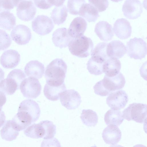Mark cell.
I'll return each instance as SVG.
<instances>
[{
  "label": "cell",
  "mask_w": 147,
  "mask_h": 147,
  "mask_svg": "<svg viewBox=\"0 0 147 147\" xmlns=\"http://www.w3.org/2000/svg\"><path fill=\"white\" fill-rule=\"evenodd\" d=\"M80 118L83 123L88 127H94L98 122L96 113L90 109H83Z\"/></svg>",
  "instance_id": "cell-32"
},
{
  "label": "cell",
  "mask_w": 147,
  "mask_h": 147,
  "mask_svg": "<svg viewBox=\"0 0 147 147\" xmlns=\"http://www.w3.org/2000/svg\"><path fill=\"white\" fill-rule=\"evenodd\" d=\"M16 24V18L13 13L8 11L0 12V28L10 30Z\"/></svg>",
  "instance_id": "cell-27"
},
{
  "label": "cell",
  "mask_w": 147,
  "mask_h": 147,
  "mask_svg": "<svg viewBox=\"0 0 147 147\" xmlns=\"http://www.w3.org/2000/svg\"><path fill=\"white\" fill-rule=\"evenodd\" d=\"M104 119L106 125H114L118 126L121 124L123 120L120 111L112 109L105 113Z\"/></svg>",
  "instance_id": "cell-28"
},
{
  "label": "cell",
  "mask_w": 147,
  "mask_h": 147,
  "mask_svg": "<svg viewBox=\"0 0 147 147\" xmlns=\"http://www.w3.org/2000/svg\"><path fill=\"white\" fill-rule=\"evenodd\" d=\"M94 32L100 40L105 42L111 40L114 36L112 26L105 21H100L96 24Z\"/></svg>",
  "instance_id": "cell-17"
},
{
  "label": "cell",
  "mask_w": 147,
  "mask_h": 147,
  "mask_svg": "<svg viewBox=\"0 0 147 147\" xmlns=\"http://www.w3.org/2000/svg\"><path fill=\"white\" fill-rule=\"evenodd\" d=\"M122 117L128 121L144 123L147 117V105L140 103L130 104L123 111Z\"/></svg>",
  "instance_id": "cell-3"
},
{
  "label": "cell",
  "mask_w": 147,
  "mask_h": 147,
  "mask_svg": "<svg viewBox=\"0 0 147 147\" xmlns=\"http://www.w3.org/2000/svg\"><path fill=\"white\" fill-rule=\"evenodd\" d=\"M102 137L106 144L115 145L121 140V132L117 125H109L103 130Z\"/></svg>",
  "instance_id": "cell-13"
},
{
  "label": "cell",
  "mask_w": 147,
  "mask_h": 147,
  "mask_svg": "<svg viewBox=\"0 0 147 147\" xmlns=\"http://www.w3.org/2000/svg\"><path fill=\"white\" fill-rule=\"evenodd\" d=\"M48 2L53 5L56 7L61 6L64 3L65 0H47Z\"/></svg>",
  "instance_id": "cell-41"
},
{
  "label": "cell",
  "mask_w": 147,
  "mask_h": 147,
  "mask_svg": "<svg viewBox=\"0 0 147 147\" xmlns=\"http://www.w3.org/2000/svg\"><path fill=\"white\" fill-rule=\"evenodd\" d=\"M34 31L38 34L44 36L49 33L53 30L54 25L51 19L47 16L38 15L32 22Z\"/></svg>",
  "instance_id": "cell-6"
},
{
  "label": "cell",
  "mask_w": 147,
  "mask_h": 147,
  "mask_svg": "<svg viewBox=\"0 0 147 147\" xmlns=\"http://www.w3.org/2000/svg\"><path fill=\"white\" fill-rule=\"evenodd\" d=\"M87 24L83 18L78 17L74 19L70 24L68 31L69 35L75 38L83 35L86 31Z\"/></svg>",
  "instance_id": "cell-20"
},
{
  "label": "cell",
  "mask_w": 147,
  "mask_h": 147,
  "mask_svg": "<svg viewBox=\"0 0 147 147\" xmlns=\"http://www.w3.org/2000/svg\"><path fill=\"white\" fill-rule=\"evenodd\" d=\"M24 72L28 77L41 78L45 72L44 65L37 60H32L28 62L24 68Z\"/></svg>",
  "instance_id": "cell-22"
},
{
  "label": "cell",
  "mask_w": 147,
  "mask_h": 147,
  "mask_svg": "<svg viewBox=\"0 0 147 147\" xmlns=\"http://www.w3.org/2000/svg\"><path fill=\"white\" fill-rule=\"evenodd\" d=\"M67 16V10L64 5L56 7L51 13V18L54 24L58 25L65 22Z\"/></svg>",
  "instance_id": "cell-31"
},
{
  "label": "cell",
  "mask_w": 147,
  "mask_h": 147,
  "mask_svg": "<svg viewBox=\"0 0 147 147\" xmlns=\"http://www.w3.org/2000/svg\"><path fill=\"white\" fill-rule=\"evenodd\" d=\"M59 98L62 105L68 109L78 108L82 102L80 94L73 89L66 90L61 92Z\"/></svg>",
  "instance_id": "cell-7"
},
{
  "label": "cell",
  "mask_w": 147,
  "mask_h": 147,
  "mask_svg": "<svg viewBox=\"0 0 147 147\" xmlns=\"http://www.w3.org/2000/svg\"><path fill=\"white\" fill-rule=\"evenodd\" d=\"M21 81L11 73L0 82V90L8 95L13 94L20 87Z\"/></svg>",
  "instance_id": "cell-14"
},
{
  "label": "cell",
  "mask_w": 147,
  "mask_h": 147,
  "mask_svg": "<svg viewBox=\"0 0 147 147\" xmlns=\"http://www.w3.org/2000/svg\"><path fill=\"white\" fill-rule=\"evenodd\" d=\"M85 3V0H68L67 7L69 12L72 15H78L80 8Z\"/></svg>",
  "instance_id": "cell-35"
},
{
  "label": "cell",
  "mask_w": 147,
  "mask_h": 147,
  "mask_svg": "<svg viewBox=\"0 0 147 147\" xmlns=\"http://www.w3.org/2000/svg\"><path fill=\"white\" fill-rule=\"evenodd\" d=\"M100 81L104 88L109 94L112 92L122 89L125 83L124 76L120 72L113 77L105 75L103 79Z\"/></svg>",
  "instance_id": "cell-10"
},
{
  "label": "cell",
  "mask_w": 147,
  "mask_h": 147,
  "mask_svg": "<svg viewBox=\"0 0 147 147\" xmlns=\"http://www.w3.org/2000/svg\"><path fill=\"white\" fill-rule=\"evenodd\" d=\"M73 38L69 35L67 29L65 28L56 30L52 35V41L55 45L60 48L66 47Z\"/></svg>",
  "instance_id": "cell-18"
},
{
  "label": "cell",
  "mask_w": 147,
  "mask_h": 147,
  "mask_svg": "<svg viewBox=\"0 0 147 147\" xmlns=\"http://www.w3.org/2000/svg\"><path fill=\"white\" fill-rule=\"evenodd\" d=\"M1 138L7 141H11L15 140L19 135V131L13 126L11 120L6 121L0 130Z\"/></svg>",
  "instance_id": "cell-26"
},
{
  "label": "cell",
  "mask_w": 147,
  "mask_h": 147,
  "mask_svg": "<svg viewBox=\"0 0 147 147\" xmlns=\"http://www.w3.org/2000/svg\"><path fill=\"white\" fill-rule=\"evenodd\" d=\"M126 48L128 55L135 59H141L147 54L146 43L141 38L130 39L127 43Z\"/></svg>",
  "instance_id": "cell-4"
},
{
  "label": "cell",
  "mask_w": 147,
  "mask_h": 147,
  "mask_svg": "<svg viewBox=\"0 0 147 147\" xmlns=\"http://www.w3.org/2000/svg\"><path fill=\"white\" fill-rule=\"evenodd\" d=\"M20 88L23 96L28 99H34L40 94L42 87L38 80L34 77H29L21 82Z\"/></svg>",
  "instance_id": "cell-5"
},
{
  "label": "cell",
  "mask_w": 147,
  "mask_h": 147,
  "mask_svg": "<svg viewBox=\"0 0 147 147\" xmlns=\"http://www.w3.org/2000/svg\"><path fill=\"white\" fill-rule=\"evenodd\" d=\"M24 132L26 136L35 139L43 138L45 134L44 128L40 122L28 126Z\"/></svg>",
  "instance_id": "cell-30"
},
{
  "label": "cell",
  "mask_w": 147,
  "mask_h": 147,
  "mask_svg": "<svg viewBox=\"0 0 147 147\" xmlns=\"http://www.w3.org/2000/svg\"><path fill=\"white\" fill-rule=\"evenodd\" d=\"M105 61L100 58L91 56L86 64L87 69L91 74L101 75L103 73L102 67Z\"/></svg>",
  "instance_id": "cell-29"
},
{
  "label": "cell",
  "mask_w": 147,
  "mask_h": 147,
  "mask_svg": "<svg viewBox=\"0 0 147 147\" xmlns=\"http://www.w3.org/2000/svg\"><path fill=\"white\" fill-rule=\"evenodd\" d=\"M67 68V65L62 59L57 58L52 61L46 68L45 76L46 82L64 83Z\"/></svg>",
  "instance_id": "cell-1"
},
{
  "label": "cell",
  "mask_w": 147,
  "mask_h": 147,
  "mask_svg": "<svg viewBox=\"0 0 147 147\" xmlns=\"http://www.w3.org/2000/svg\"><path fill=\"white\" fill-rule=\"evenodd\" d=\"M6 100L5 94L0 90V111L2 110V107L5 103Z\"/></svg>",
  "instance_id": "cell-40"
},
{
  "label": "cell",
  "mask_w": 147,
  "mask_h": 147,
  "mask_svg": "<svg viewBox=\"0 0 147 147\" xmlns=\"http://www.w3.org/2000/svg\"><path fill=\"white\" fill-rule=\"evenodd\" d=\"M108 43L105 42L98 43L95 47L91 54L94 56L105 61L109 57L107 55V46Z\"/></svg>",
  "instance_id": "cell-33"
},
{
  "label": "cell",
  "mask_w": 147,
  "mask_h": 147,
  "mask_svg": "<svg viewBox=\"0 0 147 147\" xmlns=\"http://www.w3.org/2000/svg\"><path fill=\"white\" fill-rule=\"evenodd\" d=\"M89 3L93 6L99 12L105 11L108 8V0H88Z\"/></svg>",
  "instance_id": "cell-37"
},
{
  "label": "cell",
  "mask_w": 147,
  "mask_h": 147,
  "mask_svg": "<svg viewBox=\"0 0 147 147\" xmlns=\"http://www.w3.org/2000/svg\"><path fill=\"white\" fill-rule=\"evenodd\" d=\"M106 52L109 57L119 59L125 55L127 50L126 47L123 42L119 40H114L107 44Z\"/></svg>",
  "instance_id": "cell-21"
},
{
  "label": "cell",
  "mask_w": 147,
  "mask_h": 147,
  "mask_svg": "<svg viewBox=\"0 0 147 147\" xmlns=\"http://www.w3.org/2000/svg\"><path fill=\"white\" fill-rule=\"evenodd\" d=\"M10 35L12 40L20 45L28 43L32 37L30 28L22 24L15 27L11 32Z\"/></svg>",
  "instance_id": "cell-11"
},
{
  "label": "cell",
  "mask_w": 147,
  "mask_h": 147,
  "mask_svg": "<svg viewBox=\"0 0 147 147\" xmlns=\"http://www.w3.org/2000/svg\"><path fill=\"white\" fill-rule=\"evenodd\" d=\"M121 68L119 60L116 58L109 57L104 63L103 72L108 77L114 76L119 72Z\"/></svg>",
  "instance_id": "cell-23"
},
{
  "label": "cell",
  "mask_w": 147,
  "mask_h": 147,
  "mask_svg": "<svg viewBox=\"0 0 147 147\" xmlns=\"http://www.w3.org/2000/svg\"><path fill=\"white\" fill-rule=\"evenodd\" d=\"M8 6L11 9L14 7L17 6L21 1L24 0H5Z\"/></svg>",
  "instance_id": "cell-39"
},
{
  "label": "cell",
  "mask_w": 147,
  "mask_h": 147,
  "mask_svg": "<svg viewBox=\"0 0 147 147\" xmlns=\"http://www.w3.org/2000/svg\"><path fill=\"white\" fill-rule=\"evenodd\" d=\"M9 35L4 30L0 29V51L8 48L11 43Z\"/></svg>",
  "instance_id": "cell-36"
},
{
  "label": "cell",
  "mask_w": 147,
  "mask_h": 147,
  "mask_svg": "<svg viewBox=\"0 0 147 147\" xmlns=\"http://www.w3.org/2000/svg\"><path fill=\"white\" fill-rule=\"evenodd\" d=\"M35 5L42 9H47L53 5L50 4L47 0H34Z\"/></svg>",
  "instance_id": "cell-38"
},
{
  "label": "cell",
  "mask_w": 147,
  "mask_h": 147,
  "mask_svg": "<svg viewBox=\"0 0 147 147\" xmlns=\"http://www.w3.org/2000/svg\"><path fill=\"white\" fill-rule=\"evenodd\" d=\"M5 116L4 112L0 111V128L4 124L5 122Z\"/></svg>",
  "instance_id": "cell-42"
},
{
  "label": "cell",
  "mask_w": 147,
  "mask_h": 147,
  "mask_svg": "<svg viewBox=\"0 0 147 147\" xmlns=\"http://www.w3.org/2000/svg\"><path fill=\"white\" fill-rule=\"evenodd\" d=\"M111 1L115 2H118L122 1V0H111Z\"/></svg>",
  "instance_id": "cell-44"
},
{
  "label": "cell",
  "mask_w": 147,
  "mask_h": 147,
  "mask_svg": "<svg viewBox=\"0 0 147 147\" xmlns=\"http://www.w3.org/2000/svg\"><path fill=\"white\" fill-rule=\"evenodd\" d=\"M122 10L126 18L135 19L140 16L142 13V4L138 0H126L123 5Z\"/></svg>",
  "instance_id": "cell-12"
},
{
  "label": "cell",
  "mask_w": 147,
  "mask_h": 147,
  "mask_svg": "<svg viewBox=\"0 0 147 147\" xmlns=\"http://www.w3.org/2000/svg\"><path fill=\"white\" fill-rule=\"evenodd\" d=\"M113 30L117 37L121 39H125L130 36L132 28L129 22L122 18L117 19L115 22Z\"/></svg>",
  "instance_id": "cell-16"
},
{
  "label": "cell",
  "mask_w": 147,
  "mask_h": 147,
  "mask_svg": "<svg viewBox=\"0 0 147 147\" xmlns=\"http://www.w3.org/2000/svg\"><path fill=\"white\" fill-rule=\"evenodd\" d=\"M17 15L21 20L28 21L34 17L36 9L31 0H24L17 5Z\"/></svg>",
  "instance_id": "cell-8"
},
{
  "label": "cell",
  "mask_w": 147,
  "mask_h": 147,
  "mask_svg": "<svg viewBox=\"0 0 147 147\" xmlns=\"http://www.w3.org/2000/svg\"><path fill=\"white\" fill-rule=\"evenodd\" d=\"M78 14L88 22H95L99 16L97 10L89 3H85L82 6Z\"/></svg>",
  "instance_id": "cell-25"
},
{
  "label": "cell",
  "mask_w": 147,
  "mask_h": 147,
  "mask_svg": "<svg viewBox=\"0 0 147 147\" xmlns=\"http://www.w3.org/2000/svg\"><path fill=\"white\" fill-rule=\"evenodd\" d=\"M106 99V103L111 109L120 110L124 108L128 100V95L123 90L111 92Z\"/></svg>",
  "instance_id": "cell-9"
},
{
  "label": "cell",
  "mask_w": 147,
  "mask_h": 147,
  "mask_svg": "<svg viewBox=\"0 0 147 147\" xmlns=\"http://www.w3.org/2000/svg\"><path fill=\"white\" fill-rule=\"evenodd\" d=\"M44 128L45 134L43 139H50L53 138L56 133V126L53 123L48 120H44L40 122Z\"/></svg>",
  "instance_id": "cell-34"
},
{
  "label": "cell",
  "mask_w": 147,
  "mask_h": 147,
  "mask_svg": "<svg viewBox=\"0 0 147 147\" xmlns=\"http://www.w3.org/2000/svg\"><path fill=\"white\" fill-rule=\"evenodd\" d=\"M20 57V54L16 50H7L4 52L1 57V64L6 69L13 68L18 64Z\"/></svg>",
  "instance_id": "cell-15"
},
{
  "label": "cell",
  "mask_w": 147,
  "mask_h": 147,
  "mask_svg": "<svg viewBox=\"0 0 147 147\" xmlns=\"http://www.w3.org/2000/svg\"><path fill=\"white\" fill-rule=\"evenodd\" d=\"M66 89L64 83L61 85H51L46 83L44 88L43 92L45 96L47 99L55 101L59 99L61 93Z\"/></svg>",
  "instance_id": "cell-24"
},
{
  "label": "cell",
  "mask_w": 147,
  "mask_h": 147,
  "mask_svg": "<svg viewBox=\"0 0 147 147\" xmlns=\"http://www.w3.org/2000/svg\"><path fill=\"white\" fill-rule=\"evenodd\" d=\"M4 73L3 70L0 68V82L4 78Z\"/></svg>",
  "instance_id": "cell-43"
},
{
  "label": "cell",
  "mask_w": 147,
  "mask_h": 147,
  "mask_svg": "<svg viewBox=\"0 0 147 147\" xmlns=\"http://www.w3.org/2000/svg\"><path fill=\"white\" fill-rule=\"evenodd\" d=\"M18 110L23 111L30 116L35 122L40 117V110L38 104L31 99H26L20 104Z\"/></svg>",
  "instance_id": "cell-19"
},
{
  "label": "cell",
  "mask_w": 147,
  "mask_h": 147,
  "mask_svg": "<svg viewBox=\"0 0 147 147\" xmlns=\"http://www.w3.org/2000/svg\"><path fill=\"white\" fill-rule=\"evenodd\" d=\"M68 48L73 55L80 58H85L91 54L93 43L92 40L82 35L73 38L68 44Z\"/></svg>",
  "instance_id": "cell-2"
}]
</instances>
